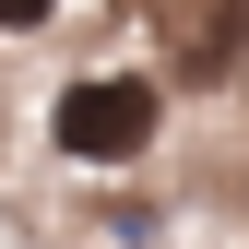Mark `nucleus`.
<instances>
[{"instance_id": "obj_1", "label": "nucleus", "mask_w": 249, "mask_h": 249, "mask_svg": "<svg viewBox=\"0 0 249 249\" xmlns=\"http://www.w3.org/2000/svg\"><path fill=\"white\" fill-rule=\"evenodd\" d=\"M48 131L83 166H142L154 131H166V83H142V71H71L59 107H48Z\"/></svg>"}]
</instances>
